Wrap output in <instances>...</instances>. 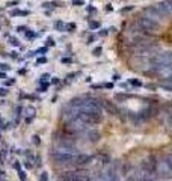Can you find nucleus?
Masks as SVG:
<instances>
[{
    "label": "nucleus",
    "mask_w": 172,
    "mask_h": 181,
    "mask_svg": "<svg viewBox=\"0 0 172 181\" xmlns=\"http://www.w3.org/2000/svg\"><path fill=\"white\" fill-rule=\"evenodd\" d=\"M45 51H47V48H39L38 50V53H45Z\"/></svg>",
    "instance_id": "nucleus-29"
},
{
    "label": "nucleus",
    "mask_w": 172,
    "mask_h": 181,
    "mask_svg": "<svg viewBox=\"0 0 172 181\" xmlns=\"http://www.w3.org/2000/svg\"><path fill=\"white\" fill-rule=\"evenodd\" d=\"M35 33L33 32H26V38H33Z\"/></svg>",
    "instance_id": "nucleus-18"
},
{
    "label": "nucleus",
    "mask_w": 172,
    "mask_h": 181,
    "mask_svg": "<svg viewBox=\"0 0 172 181\" xmlns=\"http://www.w3.org/2000/svg\"><path fill=\"white\" fill-rule=\"evenodd\" d=\"M47 45H55V41H53V39L50 38V39H48V41H47Z\"/></svg>",
    "instance_id": "nucleus-23"
},
{
    "label": "nucleus",
    "mask_w": 172,
    "mask_h": 181,
    "mask_svg": "<svg viewBox=\"0 0 172 181\" xmlns=\"http://www.w3.org/2000/svg\"><path fill=\"white\" fill-rule=\"evenodd\" d=\"M17 30H18V32H24V30H26V27H23V26H20V27H17Z\"/></svg>",
    "instance_id": "nucleus-27"
},
{
    "label": "nucleus",
    "mask_w": 172,
    "mask_h": 181,
    "mask_svg": "<svg viewBox=\"0 0 172 181\" xmlns=\"http://www.w3.org/2000/svg\"><path fill=\"white\" fill-rule=\"evenodd\" d=\"M76 152H63V151H55L51 152L53 162L57 165H74L76 160Z\"/></svg>",
    "instance_id": "nucleus-2"
},
{
    "label": "nucleus",
    "mask_w": 172,
    "mask_h": 181,
    "mask_svg": "<svg viewBox=\"0 0 172 181\" xmlns=\"http://www.w3.org/2000/svg\"><path fill=\"white\" fill-rule=\"evenodd\" d=\"M101 107L107 112V113H110V115H118L119 113V109L113 104V103H110V101H107V100H104V101H101Z\"/></svg>",
    "instance_id": "nucleus-6"
},
{
    "label": "nucleus",
    "mask_w": 172,
    "mask_h": 181,
    "mask_svg": "<svg viewBox=\"0 0 172 181\" xmlns=\"http://www.w3.org/2000/svg\"><path fill=\"white\" fill-rule=\"evenodd\" d=\"M100 53H101V47H97V48L94 50V55L95 56H100Z\"/></svg>",
    "instance_id": "nucleus-17"
},
{
    "label": "nucleus",
    "mask_w": 172,
    "mask_h": 181,
    "mask_svg": "<svg viewBox=\"0 0 172 181\" xmlns=\"http://www.w3.org/2000/svg\"><path fill=\"white\" fill-rule=\"evenodd\" d=\"M131 85H134V86H142V83L137 82V80H131Z\"/></svg>",
    "instance_id": "nucleus-20"
},
{
    "label": "nucleus",
    "mask_w": 172,
    "mask_h": 181,
    "mask_svg": "<svg viewBox=\"0 0 172 181\" xmlns=\"http://www.w3.org/2000/svg\"><path fill=\"white\" fill-rule=\"evenodd\" d=\"M39 181H48V173L47 172H42L41 177H39Z\"/></svg>",
    "instance_id": "nucleus-13"
},
{
    "label": "nucleus",
    "mask_w": 172,
    "mask_h": 181,
    "mask_svg": "<svg viewBox=\"0 0 172 181\" xmlns=\"http://www.w3.org/2000/svg\"><path fill=\"white\" fill-rule=\"evenodd\" d=\"M0 70H5V71H8V70H9V65H6V64H0Z\"/></svg>",
    "instance_id": "nucleus-16"
},
{
    "label": "nucleus",
    "mask_w": 172,
    "mask_h": 181,
    "mask_svg": "<svg viewBox=\"0 0 172 181\" xmlns=\"http://www.w3.org/2000/svg\"><path fill=\"white\" fill-rule=\"evenodd\" d=\"M26 115H27V118L30 116H35V109H33V107H27V109H26Z\"/></svg>",
    "instance_id": "nucleus-11"
},
{
    "label": "nucleus",
    "mask_w": 172,
    "mask_h": 181,
    "mask_svg": "<svg viewBox=\"0 0 172 181\" xmlns=\"http://www.w3.org/2000/svg\"><path fill=\"white\" fill-rule=\"evenodd\" d=\"M72 109V107H71ZM74 113L76 116L82 121V122H85L86 125L91 124V125H95V124H100L103 121V116L101 113H97V112H83V110H76L74 109Z\"/></svg>",
    "instance_id": "nucleus-1"
},
{
    "label": "nucleus",
    "mask_w": 172,
    "mask_h": 181,
    "mask_svg": "<svg viewBox=\"0 0 172 181\" xmlns=\"http://www.w3.org/2000/svg\"><path fill=\"white\" fill-rule=\"evenodd\" d=\"M62 62H63V64H65V62L68 64V62H71V59H68V57H63V59H62Z\"/></svg>",
    "instance_id": "nucleus-28"
},
{
    "label": "nucleus",
    "mask_w": 172,
    "mask_h": 181,
    "mask_svg": "<svg viewBox=\"0 0 172 181\" xmlns=\"http://www.w3.org/2000/svg\"><path fill=\"white\" fill-rule=\"evenodd\" d=\"M45 62H47V59H45V57H41V59H38V64H45Z\"/></svg>",
    "instance_id": "nucleus-21"
},
{
    "label": "nucleus",
    "mask_w": 172,
    "mask_h": 181,
    "mask_svg": "<svg viewBox=\"0 0 172 181\" xmlns=\"http://www.w3.org/2000/svg\"><path fill=\"white\" fill-rule=\"evenodd\" d=\"M89 27H91V29H98V27H100V23H97V21H91V23H89Z\"/></svg>",
    "instance_id": "nucleus-14"
},
{
    "label": "nucleus",
    "mask_w": 172,
    "mask_h": 181,
    "mask_svg": "<svg viewBox=\"0 0 172 181\" xmlns=\"http://www.w3.org/2000/svg\"><path fill=\"white\" fill-rule=\"evenodd\" d=\"M74 5H83V0H74Z\"/></svg>",
    "instance_id": "nucleus-25"
},
{
    "label": "nucleus",
    "mask_w": 172,
    "mask_h": 181,
    "mask_svg": "<svg viewBox=\"0 0 172 181\" xmlns=\"http://www.w3.org/2000/svg\"><path fill=\"white\" fill-rule=\"evenodd\" d=\"M166 82H169V83H172V74H169V76L166 77Z\"/></svg>",
    "instance_id": "nucleus-26"
},
{
    "label": "nucleus",
    "mask_w": 172,
    "mask_h": 181,
    "mask_svg": "<svg viewBox=\"0 0 172 181\" xmlns=\"http://www.w3.org/2000/svg\"><path fill=\"white\" fill-rule=\"evenodd\" d=\"M11 44H12V45H18V39H15V38H11Z\"/></svg>",
    "instance_id": "nucleus-19"
},
{
    "label": "nucleus",
    "mask_w": 172,
    "mask_h": 181,
    "mask_svg": "<svg viewBox=\"0 0 172 181\" xmlns=\"http://www.w3.org/2000/svg\"><path fill=\"white\" fill-rule=\"evenodd\" d=\"M91 162H92V157L88 156V154H77L74 160V166H85V165H89Z\"/></svg>",
    "instance_id": "nucleus-5"
},
{
    "label": "nucleus",
    "mask_w": 172,
    "mask_h": 181,
    "mask_svg": "<svg viewBox=\"0 0 172 181\" xmlns=\"http://www.w3.org/2000/svg\"><path fill=\"white\" fill-rule=\"evenodd\" d=\"M11 15H21V17H26V15H29V12L27 11H12L11 12Z\"/></svg>",
    "instance_id": "nucleus-10"
},
{
    "label": "nucleus",
    "mask_w": 172,
    "mask_h": 181,
    "mask_svg": "<svg viewBox=\"0 0 172 181\" xmlns=\"http://www.w3.org/2000/svg\"><path fill=\"white\" fill-rule=\"evenodd\" d=\"M65 29H68L70 32H72V30L76 29V24H74V23H70V24H67V26H65Z\"/></svg>",
    "instance_id": "nucleus-15"
},
{
    "label": "nucleus",
    "mask_w": 172,
    "mask_h": 181,
    "mask_svg": "<svg viewBox=\"0 0 172 181\" xmlns=\"http://www.w3.org/2000/svg\"><path fill=\"white\" fill-rule=\"evenodd\" d=\"M61 181H91V175L86 171H70L62 173Z\"/></svg>",
    "instance_id": "nucleus-3"
},
{
    "label": "nucleus",
    "mask_w": 172,
    "mask_h": 181,
    "mask_svg": "<svg viewBox=\"0 0 172 181\" xmlns=\"http://www.w3.org/2000/svg\"><path fill=\"white\" fill-rule=\"evenodd\" d=\"M42 6H44V8H53L55 5H53V3H44Z\"/></svg>",
    "instance_id": "nucleus-22"
},
{
    "label": "nucleus",
    "mask_w": 172,
    "mask_h": 181,
    "mask_svg": "<svg viewBox=\"0 0 172 181\" xmlns=\"http://www.w3.org/2000/svg\"><path fill=\"white\" fill-rule=\"evenodd\" d=\"M86 136H88V139L91 140V142H98L100 140V133H98L97 130H89L88 133H86Z\"/></svg>",
    "instance_id": "nucleus-7"
},
{
    "label": "nucleus",
    "mask_w": 172,
    "mask_h": 181,
    "mask_svg": "<svg viewBox=\"0 0 172 181\" xmlns=\"http://www.w3.org/2000/svg\"><path fill=\"white\" fill-rule=\"evenodd\" d=\"M130 95H125V94H116L115 95V100L116 101H125V100H128Z\"/></svg>",
    "instance_id": "nucleus-9"
},
{
    "label": "nucleus",
    "mask_w": 172,
    "mask_h": 181,
    "mask_svg": "<svg viewBox=\"0 0 172 181\" xmlns=\"http://www.w3.org/2000/svg\"><path fill=\"white\" fill-rule=\"evenodd\" d=\"M6 94H8L6 89H0V95H6Z\"/></svg>",
    "instance_id": "nucleus-24"
},
{
    "label": "nucleus",
    "mask_w": 172,
    "mask_h": 181,
    "mask_svg": "<svg viewBox=\"0 0 172 181\" xmlns=\"http://www.w3.org/2000/svg\"><path fill=\"white\" fill-rule=\"evenodd\" d=\"M157 158L154 156H149L148 158H145L141 162V169L143 173H147V175H154V173L157 172Z\"/></svg>",
    "instance_id": "nucleus-4"
},
{
    "label": "nucleus",
    "mask_w": 172,
    "mask_h": 181,
    "mask_svg": "<svg viewBox=\"0 0 172 181\" xmlns=\"http://www.w3.org/2000/svg\"><path fill=\"white\" fill-rule=\"evenodd\" d=\"M48 77H50L48 74H42V80H45V79H48Z\"/></svg>",
    "instance_id": "nucleus-30"
},
{
    "label": "nucleus",
    "mask_w": 172,
    "mask_h": 181,
    "mask_svg": "<svg viewBox=\"0 0 172 181\" xmlns=\"http://www.w3.org/2000/svg\"><path fill=\"white\" fill-rule=\"evenodd\" d=\"M55 27H56L57 30L62 32V30H65V24H63L62 21H56V23H55Z\"/></svg>",
    "instance_id": "nucleus-12"
},
{
    "label": "nucleus",
    "mask_w": 172,
    "mask_h": 181,
    "mask_svg": "<svg viewBox=\"0 0 172 181\" xmlns=\"http://www.w3.org/2000/svg\"><path fill=\"white\" fill-rule=\"evenodd\" d=\"M130 169H131V163L130 162H125V163H122L121 165V173H122V175H127V173L130 172Z\"/></svg>",
    "instance_id": "nucleus-8"
}]
</instances>
